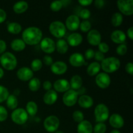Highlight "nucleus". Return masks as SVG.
<instances>
[{
	"instance_id": "1",
	"label": "nucleus",
	"mask_w": 133,
	"mask_h": 133,
	"mask_svg": "<svg viewBox=\"0 0 133 133\" xmlns=\"http://www.w3.org/2000/svg\"><path fill=\"white\" fill-rule=\"evenodd\" d=\"M22 36L25 44L29 45H35L40 44L42 40L43 33L38 27H29L23 31Z\"/></svg>"
},
{
	"instance_id": "2",
	"label": "nucleus",
	"mask_w": 133,
	"mask_h": 133,
	"mask_svg": "<svg viewBox=\"0 0 133 133\" xmlns=\"http://www.w3.org/2000/svg\"><path fill=\"white\" fill-rule=\"evenodd\" d=\"M101 68L103 72L106 74H112L119 69L121 66L120 61L115 57H110L105 58L101 62Z\"/></svg>"
},
{
	"instance_id": "3",
	"label": "nucleus",
	"mask_w": 133,
	"mask_h": 133,
	"mask_svg": "<svg viewBox=\"0 0 133 133\" xmlns=\"http://www.w3.org/2000/svg\"><path fill=\"white\" fill-rule=\"evenodd\" d=\"M0 63L4 69L12 71L16 68L18 61L14 54L10 52H5L0 57Z\"/></svg>"
},
{
	"instance_id": "4",
	"label": "nucleus",
	"mask_w": 133,
	"mask_h": 133,
	"mask_svg": "<svg viewBox=\"0 0 133 133\" xmlns=\"http://www.w3.org/2000/svg\"><path fill=\"white\" fill-rule=\"evenodd\" d=\"M109 109L107 105L99 103L94 109V116L97 123H104L109 118Z\"/></svg>"
},
{
	"instance_id": "5",
	"label": "nucleus",
	"mask_w": 133,
	"mask_h": 133,
	"mask_svg": "<svg viewBox=\"0 0 133 133\" xmlns=\"http://www.w3.org/2000/svg\"><path fill=\"white\" fill-rule=\"evenodd\" d=\"M49 31L53 36L61 39L66 35V27L61 21H54L49 25Z\"/></svg>"
},
{
	"instance_id": "6",
	"label": "nucleus",
	"mask_w": 133,
	"mask_h": 133,
	"mask_svg": "<svg viewBox=\"0 0 133 133\" xmlns=\"http://www.w3.org/2000/svg\"><path fill=\"white\" fill-rule=\"evenodd\" d=\"M10 117L14 123L17 125H23L28 120L29 115L24 109L17 108L13 110Z\"/></svg>"
},
{
	"instance_id": "7",
	"label": "nucleus",
	"mask_w": 133,
	"mask_h": 133,
	"mask_svg": "<svg viewBox=\"0 0 133 133\" xmlns=\"http://www.w3.org/2000/svg\"><path fill=\"white\" fill-rule=\"evenodd\" d=\"M59 126L60 120L55 116H49L44 121V129L49 132H56Z\"/></svg>"
},
{
	"instance_id": "8",
	"label": "nucleus",
	"mask_w": 133,
	"mask_h": 133,
	"mask_svg": "<svg viewBox=\"0 0 133 133\" xmlns=\"http://www.w3.org/2000/svg\"><path fill=\"white\" fill-rule=\"evenodd\" d=\"M78 98H79V95L77 91L70 89L64 94L62 101L66 107H71L77 103Z\"/></svg>"
},
{
	"instance_id": "9",
	"label": "nucleus",
	"mask_w": 133,
	"mask_h": 133,
	"mask_svg": "<svg viewBox=\"0 0 133 133\" xmlns=\"http://www.w3.org/2000/svg\"><path fill=\"white\" fill-rule=\"evenodd\" d=\"M117 6L121 14L125 16H132L133 14L132 0H118Z\"/></svg>"
},
{
	"instance_id": "10",
	"label": "nucleus",
	"mask_w": 133,
	"mask_h": 133,
	"mask_svg": "<svg viewBox=\"0 0 133 133\" xmlns=\"http://www.w3.org/2000/svg\"><path fill=\"white\" fill-rule=\"evenodd\" d=\"M95 82L99 88L101 89H106L111 83V79L108 74L105 72L99 73L96 77Z\"/></svg>"
},
{
	"instance_id": "11",
	"label": "nucleus",
	"mask_w": 133,
	"mask_h": 133,
	"mask_svg": "<svg viewBox=\"0 0 133 133\" xmlns=\"http://www.w3.org/2000/svg\"><path fill=\"white\" fill-rule=\"evenodd\" d=\"M40 49L43 52L47 54H51L55 51V42L52 38L45 37L43 38L40 42Z\"/></svg>"
},
{
	"instance_id": "12",
	"label": "nucleus",
	"mask_w": 133,
	"mask_h": 133,
	"mask_svg": "<svg viewBox=\"0 0 133 133\" xmlns=\"http://www.w3.org/2000/svg\"><path fill=\"white\" fill-rule=\"evenodd\" d=\"M16 76L22 81H29L34 77V72L29 67H22L17 71Z\"/></svg>"
},
{
	"instance_id": "13",
	"label": "nucleus",
	"mask_w": 133,
	"mask_h": 133,
	"mask_svg": "<svg viewBox=\"0 0 133 133\" xmlns=\"http://www.w3.org/2000/svg\"><path fill=\"white\" fill-rule=\"evenodd\" d=\"M80 23L81 21L79 17L75 14H72L67 18L65 26L69 31H75L79 28Z\"/></svg>"
},
{
	"instance_id": "14",
	"label": "nucleus",
	"mask_w": 133,
	"mask_h": 133,
	"mask_svg": "<svg viewBox=\"0 0 133 133\" xmlns=\"http://www.w3.org/2000/svg\"><path fill=\"white\" fill-rule=\"evenodd\" d=\"M68 70V66L63 61H56L51 66V71L53 74L61 75L64 74Z\"/></svg>"
},
{
	"instance_id": "15",
	"label": "nucleus",
	"mask_w": 133,
	"mask_h": 133,
	"mask_svg": "<svg viewBox=\"0 0 133 133\" xmlns=\"http://www.w3.org/2000/svg\"><path fill=\"white\" fill-rule=\"evenodd\" d=\"M53 87L56 92H61V93H65L68 90L71 89L70 82L64 79H60L55 81Z\"/></svg>"
},
{
	"instance_id": "16",
	"label": "nucleus",
	"mask_w": 133,
	"mask_h": 133,
	"mask_svg": "<svg viewBox=\"0 0 133 133\" xmlns=\"http://www.w3.org/2000/svg\"><path fill=\"white\" fill-rule=\"evenodd\" d=\"M87 40L90 45L96 46L101 42V35L96 29H91L87 35Z\"/></svg>"
},
{
	"instance_id": "17",
	"label": "nucleus",
	"mask_w": 133,
	"mask_h": 133,
	"mask_svg": "<svg viewBox=\"0 0 133 133\" xmlns=\"http://www.w3.org/2000/svg\"><path fill=\"white\" fill-rule=\"evenodd\" d=\"M69 62L71 66L75 68L81 67L86 64L84 56L79 53H75L71 55L69 58Z\"/></svg>"
},
{
	"instance_id": "18",
	"label": "nucleus",
	"mask_w": 133,
	"mask_h": 133,
	"mask_svg": "<svg viewBox=\"0 0 133 133\" xmlns=\"http://www.w3.org/2000/svg\"><path fill=\"white\" fill-rule=\"evenodd\" d=\"M109 123L113 128L118 129L122 128L124 125V119L120 114L114 113L109 117Z\"/></svg>"
},
{
	"instance_id": "19",
	"label": "nucleus",
	"mask_w": 133,
	"mask_h": 133,
	"mask_svg": "<svg viewBox=\"0 0 133 133\" xmlns=\"http://www.w3.org/2000/svg\"><path fill=\"white\" fill-rule=\"evenodd\" d=\"M127 36L125 33L122 30H115L110 35V39L114 43L117 44H124Z\"/></svg>"
},
{
	"instance_id": "20",
	"label": "nucleus",
	"mask_w": 133,
	"mask_h": 133,
	"mask_svg": "<svg viewBox=\"0 0 133 133\" xmlns=\"http://www.w3.org/2000/svg\"><path fill=\"white\" fill-rule=\"evenodd\" d=\"M58 99V94L54 90H50L45 92L43 97V101L47 105H53Z\"/></svg>"
},
{
	"instance_id": "21",
	"label": "nucleus",
	"mask_w": 133,
	"mask_h": 133,
	"mask_svg": "<svg viewBox=\"0 0 133 133\" xmlns=\"http://www.w3.org/2000/svg\"><path fill=\"white\" fill-rule=\"evenodd\" d=\"M78 104L83 109H90L94 105V99L91 96L88 95L80 96L77 100Z\"/></svg>"
},
{
	"instance_id": "22",
	"label": "nucleus",
	"mask_w": 133,
	"mask_h": 133,
	"mask_svg": "<svg viewBox=\"0 0 133 133\" xmlns=\"http://www.w3.org/2000/svg\"><path fill=\"white\" fill-rule=\"evenodd\" d=\"M83 36L79 32H73L69 35L67 39V43L71 47H77L83 42Z\"/></svg>"
},
{
	"instance_id": "23",
	"label": "nucleus",
	"mask_w": 133,
	"mask_h": 133,
	"mask_svg": "<svg viewBox=\"0 0 133 133\" xmlns=\"http://www.w3.org/2000/svg\"><path fill=\"white\" fill-rule=\"evenodd\" d=\"M77 133H92L93 126L88 120H83L78 124L77 128Z\"/></svg>"
},
{
	"instance_id": "24",
	"label": "nucleus",
	"mask_w": 133,
	"mask_h": 133,
	"mask_svg": "<svg viewBox=\"0 0 133 133\" xmlns=\"http://www.w3.org/2000/svg\"><path fill=\"white\" fill-rule=\"evenodd\" d=\"M70 88L77 91L80 89L83 86V79L79 75H75L71 78L70 82Z\"/></svg>"
},
{
	"instance_id": "25",
	"label": "nucleus",
	"mask_w": 133,
	"mask_h": 133,
	"mask_svg": "<svg viewBox=\"0 0 133 133\" xmlns=\"http://www.w3.org/2000/svg\"><path fill=\"white\" fill-rule=\"evenodd\" d=\"M29 8L27 2L24 1H18L13 5V10L16 14H23Z\"/></svg>"
},
{
	"instance_id": "26",
	"label": "nucleus",
	"mask_w": 133,
	"mask_h": 133,
	"mask_svg": "<svg viewBox=\"0 0 133 133\" xmlns=\"http://www.w3.org/2000/svg\"><path fill=\"white\" fill-rule=\"evenodd\" d=\"M101 69V64L99 62H93L90 64L87 67V74L90 76H95L100 72Z\"/></svg>"
},
{
	"instance_id": "27",
	"label": "nucleus",
	"mask_w": 133,
	"mask_h": 133,
	"mask_svg": "<svg viewBox=\"0 0 133 133\" xmlns=\"http://www.w3.org/2000/svg\"><path fill=\"white\" fill-rule=\"evenodd\" d=\"M10 47L11 49L14 51H22L25 49L26 44L22 39L16 38L13 40L10 43Z\"/></svg>"
},
{
	"instance_id": "28",
	"label": "nucleus",
	"mask_w": 133,
	"mask_h": 133,
	"mask_svg": "<svg viewBox=\"0 0 133 133\" xmlns=\"http://www.w3.org/2000/svg\"><path fill=\"white\" fill-rule=\"evenodd\" d=\"M56 50L60 54H65L68 52L69 49V45L67 42L64 39H59L55 44Z\"/></svg>"
},
{
	"instance_id": "29",
	"label": "nucleus",
	"mask_w": 133,
	"mask_h": 133,
	"mask_svg": "<svg viewBox=\"0 0 133 133\" xmlns=\"http://www.w3.org/2000/svg\"><path fill=\"white\" fill-rule=\"evenodd\" d=\"M7 31L9 33L12 35H18L22 31V27L17 22H10L7 25Z\"/></svg>"
},
{
	"instance_id": "30",
	"label": "nucleus",
	"mask_w": 133,
	"mask_h": 133,
	"mask_svg": "<svg viewBox=\"0 0 133 133\" xmlns=\"http://www.w3.org/2000/svg\"><path fill=\"white\" fill-rule=\"evenodd\" d=\"M6 105L10 110H14V109H17L18 105V100L16 96L14 94L9 95L6 100Z\"/></svg>"
},
{
	"instance_id": "31",
	"label": "nucleus",
	"mask_w": 133,
	"mask_h": 133,
	"mask_svg": "<svg viewBox=\"0 0 133 133\" xmlns=\"http://www.w3.org/2000/svg\"><path fill=\"white\" fill-rule=\"evenodd\" d=\"M26 112L28 115L31 116H34L38 112V105L35 101H30L26 105Z\"/></svg>"
},
{
	"instance_id": "32",
	"label": "nucleus",
	"mask_w": 133,
	"mask_h": 133,
	"mask_svg": "<svg viewBox=\"0 0 133 133\" xmlns=\"http://www.w3.org/2000/svg\"><path fill=\"white\" fill-rule=\"evenodd\" d=\"M123 21V15L120 12H115L111 17V23L114 27H119Z\"/></svg>"
},
{
	"instance_id": "33",
	"label": "nucleus",
	"mask_w": 133,
	"mask_h": 133,
	"mask_svg": "<svg viewBox=\"0 0 133 133\" xmlns=\"http://www.w3.org/2000/svg\"><path fill=\"white\" fill-rule=\"evenodd\" d=\"M41 83L38 78L33 77L29 81L28 84L29 88L32 92H36L40 88Z\"/></svg>"
},
{
	"instance_id": "34",
	"label": "nucleus",
	"mask_w": 133,
	"mask_h": 133,
	"mask_svg": "<svg viewBox=\"0 0 133 133\" xmlns=\"http://www.w3.org/2000/svg\"><path fill=\"white\" fill-rule=\"evenodd\" d=\"M43 66V62L41 60L38 58L34 59L31 62V69L32 71H38L42 69Z\"/></svg>"
},
{
	"instance_id": "35",
	"label": "nucleus",
	"mask_w": 133,
	"mask_h": 133,
	"mask_svg": "<svg viewBox=\"0 0 133 133\" xmlns=\"http://www.w3.org/2000/svg\"><path fill=\"white\" fill-rule=\"evenodd\" d=\"M9 95L7 88L4 86L0 85V103L6 101Z\"/></svg>"
},
{
	"instance_id": "36",
	"label": "nucleus",
	"mask_w": 133,
	"mask_h": 133,
	"mask_svg": "<svg viewBox=\"0 0 133 133\" xmlns=\"http://www.w3.org/2000/svg\"><path fill=\"white\" fill-rule=\"evenodd\" d=\"M92 28V24L88 20H83L80 23L79 29L83 32H88Z\"/></svg>"
},
{
	"instance_id": "37",
	"label": "nucleus",
	"mask_w": 133,
	"mask_h": 133,
	"mask_svg": "<svg viewBox=\"0 0 133 133\" xmlns=\"http://www.w3.org/2000/svg\"><path fill=\"white\" fill-rule=\"evenodd\" d=\"M72 118L74 122H77L78 123L84 120V114H83V112L80 111V110H75V111H74L72 114Z\"/></svg>"
},
{
	"instance_id": "38",
	"label": "nucleus",
	"mask_w": 133,
	"mask_h": 133,
	"mask_svg": "<svg viewBox=\"0 0 133 133\" xmlns=\"http://www.w3.org/2000/svg\"><path fill=\"white\" fill-rule=\"evenodd\" d=\"M107 131V125L105 123H97L93 128L94 133H105Z\"/></svg>"
},
{
	"instance_id": "39",
	"label": "nucleus",
	"mask_w": 133,
	"mask_h": 133,
	"mask_svg": "<svg viewBox=\"0 0 133 133\" xmlns=\"http://www.w3.org/2000/svg\"><path fill=\"white\" fill-rule=\"evenodd\" d=\"M63 7L62 1H55L50 4V9L53 12H58Z\"/></svg>"
},
{
	"instance_id": "40",
	"label": "nucleus",
	"mask_w": 133,
	"mask_h": 133,
	"mask_svg": "<svg viewBox=\"0 0 133 133\" xmlns=\"http://www.w3.org/2000/svg\"><path fill=\"white\" fill-rule=\"evenodd\" d=\"M127 52V45L125 44H119L116 48V53L120 56L125 55Z\"/></svg>"
},
{
	"instance_id": "41",
	"label": "nucleus",
	"mask_w": 133,
	"mask_h": 133,
	"mask_svg": "<svg viewBox=\"0 0 133 133\" xmlns=\"http://www.w3.org/2000/svg\"><path fill=\"white\" fill-rule=\"evenodd\" d=\"M91 16V12L87 9H83L79 13V17L84 20H87Z\"/></svg>"
},
{
	"instance_id": "42",
	"label": "nucleus",
	"mask_w": 133,
	"mask_h": 133,
	"mask_svg": "<svg viewBox=\"0 0 133 133\" xmlns=\"http://www.w3.org/2000/svg\"><path fill=\"white\" fill-rule=\"evenodd\" d=\"M8 111L3 106L0 105V122H3L7 119Z\"/></svg>"
},
{
	"instance_id": "43",
	"label": "nucleus",
	"mask_w": 133,
	"mask_h": 133,
	"mask_svg": "<svg viewBox=\"0 0 133 133\" xmlns=\"http://www.w3.org/2000/svg\"><path fill=\"white\" fill-rule=\"evenodd\" d=\"M99 51L101 52L102 53L105 54L109 52V45L105 42H101L98 45Z\"/></svg>"
},
{
	"instance_id": "44",
	"label": "nucleus",
	"mask_w": 133,
	"mask_h": 133,
	"mask_svg": "<svg viewBox=\"0 0 133 133\" xmlns=\"http://www.w3.org/2000/svg\"><path fill=\"white\" fill-rule=\"evenodd\" d=\"M95 51L92 49H88L84 53V58L87 60H91L94 57Z\"/></svg>"
},
{
	"instance_id": "45",
	"label": "nucleus",
	"mask_w": 133,
	"mask_h": 133,
	"mask_svg": "<svg viewBox=\"0 0 133 133\" xmlns=\"http://www.w3.org/2000/svg\"><path fill=\"white\" fill-rule=\"evenodd\" d=\"M95 60L99 62H102L104 59H105V54L102 53L101 52L97 51H95L94 54V57Z\"/></svg>"
},
{
	"instance_id": "46",
	"label": "nucleus",
	"mask_w": 133,
	"mask_h": 133,
	"mask_svg": "<svg viewBox=\"0 0 133 133\" xmlns=\"http://www.w3.org/2000/svg\"><path fill=\"white\" fill-rule=\"evenodd\" d=\"M46 66H51L52 64L53 63V59L51 56L45 55L43 58V62Z\"/></svg>"
},
{
	"instance_id": "47",
	"label": "nucleus",
	"mask_w": 133,
	"mask_h": 133,
	"mask_svg": "<svg viewBox=\"0 0 133 133\" xmlns=\"http://www.w3.org/2000/svg\"><path fill=\"white\" fill-rule=\"evenodd\" d=\"M125 71L129 75H133V64L132 62H128L127 64L125 65Z\"/></svg>"
},
{
	"instance_id": "48",
	"label": "nucleus",
	"mask_w": 133,
	"mask_h": 133,
	"mask_svg": "<svg viewBox=\"0 0 133 133\" xmlns=\"http://www.w3.org/2000/svg\"><path fill=\"white\" fill-rule=\"evenodd\" d=\"M52 87H53V85H52L51 82L49 81H45L43 83V88H44L45 90L48 91L51 90Z\"/></svg>"
},
{
	"instance_id": "49",
	"label": "nucleus",
	"mask_w": 133,
	"mask_h": 133,
	"mask_svg": "<svg viewBox=\"0 0 133 133\" xmlns=\"http://www.w3.org/2000/svg\"><path fill=\"white\" fill-rule=\"evenodd\" d=\"M6 49V44L5 40H0V54L2 55Z\"/></svg>"
},
{
	"instance_id": "50",
	"label": "nucleus",
	"mask_w": 133,
	"mask_h": 133,
	"mask_svg": "<svg viewBox=\"0 0 133 133\" xmlns=\"http://www.w3.org/2000/svg\"><path fill=\"white\" fill-rule=\"evenodd\" d=\"M6 13L3 9H0V23H2L6 20Z\"/></svg>"
},
{
	"instance_id": "51",
	"label": "nucleus",
	"mask_w": 133,
	"mask_h": 133,
	"mask_svg": "<svg viewBox=\"0 0 133 133\" xmlns=\"http://www.w3.org/2000/svg\"><path fill=\"white\" fill-rule=\"evenodd\" d=\"M105 2L103 0H96L94 1V5L96 7H97V9H101V8L105 6Z\"/></svg>"
},
{
	"instance_id": "52",
	"label": "nucleus",
	"mask_w": 133,
	"mask_h": 133,
	"mask_svg": "<svg viewBox=\"0 0 133 133\" xmlns=\"http://www.w3.org/2000/svg\"><path fill=\"white\" fill-rule=\"evenodd\" d=\"M78 3L82 6H87L90 5L93 3V1L92 0H79Z\"/></svg>"
},
{
	"instance_id": "53",
	"label": "nucleus",
	"mask_w": 133,
	"mask_h": 133,
	"mask_svg": "<svg viewBox=\"0 0 133 133\" xmlns=\"http://www.w3.org/2000/svg\"><path fill=\"white\" fill-rule=\"evenodd\" d=\"M127 34L128 37L131 40H133V27H130L129 28L127 29Z\"/></svg>"
},
{
	"instance_id": "54",
	"label": "nucleus",
	"mask_w": 133,
	"mask_h": 133,
	"mask_svg": "<svg viewBox=\"0 0 133 133\" xmlns=\"http://www.w3.org/2000/svg\"><path fill=\"white\" fill-rule=\"evenodd\" d=\"M4 76V71L2 68H0V79Z\"/></svg>"
},
{
	"instance_id": "55",
	"label": "nucleus",
	"mask_w": 133,
	"mask_h": 133,
	"mask_svg": "<svg viewBox=\"0 0 133 133\" xmlns=\"http://www.w3.org/2000/svg\"><path fill=\"white\" fill-rule=\"evenodd\" d=\"M110 133H121L120 131L118 129H114L112 130V131H110Z\"/></svg>"
},
{
	"instance_id": "56",
	"label": "nucleus",
	"mask_w": 133,
	"mask_h": 133,
	"mask_svg": "<svg viewBox=\"0 0 133 133\" xmlns=\"http://www.w3.org/2000/svg\"><path fill=\"white\" fill-rule=\"evenodd\" d=\"M55 133H64L63 132V131H57L55 132Z\"/></svg>"
}]
</instances>
